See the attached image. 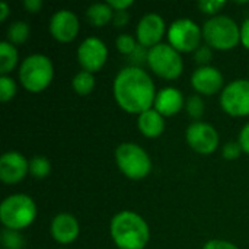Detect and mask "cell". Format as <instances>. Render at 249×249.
<instances>
[{
  "mask_svg": "<svg viewBox=\"0 0 249 249\" xmlns=\"http://www.w3.org/2000/svg\"><path fill=\"white\" fill-rule=\"evenodd\" d=\"M137 127L140 133L149 139L159 137L165 130V120L163 115H160L155 108H150L139 115Z\"/></svg>",
  "mask_w": 249,
  "mask_h": 249,
  "instance_id": "ac0fdd59",
  "label": "cell"
},
{
  "mask_svg": "<svg viewBox=\"0 0 249 249\" xmlns=\"http://www.w3.org/2000/svg\"><path fill=\"white\" fill-rule=\"evenodd\" d=\"M115 162L120 171L130 179L146 178L152 171V160L146 150L134 143H123L115 150Z\"/></svg>",
  "mask_w": 249,
  "mask_h": 249,
  "instance_id": "8992f818",
  "label": "cell"
},
{
  "mask_svg": "<svg viewBox=\"0 0 249 249\" xmlns=\"http://www.w3.org/2000/svg\"><path fill=\"white\" fill-rule=\"evenodd\" d=\"M191 85L197 93L214 95L223 88V74L213 66L198 67L191 76Z\"/></svg>",
  "mask_w": 249,
  "mask_h": 249,
  "instance_id": "9a60e30c",
  "label": "cell"
},
{
  "mask_svg": "<svg viewBox=\"0 0 249 249\" xmlns=\"http://www.w3.org/2000/svg\"><path fill=\"white\" fill-rule=\"evenodd\" d=\"M225 6H226V1H223V0H201V1H198V9L207 15H216Z\"/></svg>",
  "mask_w": 249,
  "mask_h": 249,
  "instance_id": "83f0119b",
  "label": "cell"
},
{
  "mask_svg": "<svg viewBox=\"0 0 249 249\" xmlns=\"http://www.w3.org/2000/svg\"><path fill=\"white\" fill-rule=\"evenodd\" d=\"M241 42L245 48L249 50V18L244 20L241 26Z\"/></svg>",
  "mask_w": 249,
  "mask_h": 249,
  "instance_id": "d590c367",
  "label": "cell"
},
{
  "mask_svg": "<svg viewBox=\"0 0 249 249\" xmlns=\"http://www.w3.org/2000/svg\"><path fill=\"white\" fill-rule=\"evenodd\" d=\"M86 18L93 26H105L114 18V10L108 3H95L90 4L86 10Z\"/></svg>",
  "mask_w": 249,
  "mask_h": 249,
  "instance_id": "d6986e66",
  "label": "cell"
},
{
  "mask_svg": "<svg viewBox=\"0 0 249 249\" xmlns=\"http://www.w3.org/2000/svg\"><path fill=\"white\" fill-rule=\"evenodd\" d=\"M115 45H117V50L121 53V54H124V55H131L133 54V51L137 48V41L131 36V35H128V34H123V35H120L117 39H115Z\"/></svg>",
  "mask_w": 249,
  "mask_h": 249,
  "instance_id": "484cf974",
  "label": "cell"
},
{
  "mask_svg": "<svg viewBox=\"0 0 249 249\" xmlns=\"http://www.w3.org/2000/svg\"><path fill=\"white\" fill-rule=\"evenodd\" d=\"M79 19L77 16L67 9L58 10L53 15L50 20V32L54 39L60 42H70L79 34Z\"/></svg>",
  "mask_w": 249,
  "mask_h": 249,
  "instance_id": "4fadbf2b",
  "label": "cell"
},
{
  "mask_svg": "<svg viewBox=\"0 0 249 249\" xmlns=\"http://www.w3.org/2000/svg\"><path fill=\"white\" fill-rule=\"evenodd\" d=\"M187 112L194 120H200L204 115V101L200 95H193L187 99Z\"/></svg>",
  "mask_w": 249,
  "mask_h": 249,
  "instance_id": "d4e9b609",
  "label": "cell"
},
{
  "mask_svg": "<svg viewBox=\"0 0 249 249\" xmlns=\"http://www.w3.org/2000/svg\"><path fill=\"white\" fill-rule=\"evenodd\" d=\"M18 50L15 48L13 44L9 41H1L0 42V73L1 76H7L15 66L18 64Z\"/></svg>",
  "mask_w": 249,
  "mask_h": 249,
  "instance_id": "ffe728a7",
  "label": "cell"
},
{
  "mask_svg": "<svg viewBox=\"0 0 249 249\" xmlns=\"http://www.w3.org/2000/svg\"><path fill=\"white\" fill-rule=\"evenodd\" d=\"M79 232L80 226L77 219L69 213H60L51 222V235L58 244H71L79 236Z\"/></svg>",
  "mask_w": 249,
  "mask_h": 249,
  "instance_id": "2e32d148",
  "label": "cell"
},
{
  "mask_svg": "<svg viewBox=\"0 0 249 249\" xmlns=\"http://www.w3.org/2000/svg\"><path fill=\"white\" fill-rule=\"evenodd\" d=\"M29 172V160L19 152H6L0 158V179L4 184H18Z\"/></svg>",
  "mask_w": 249,
  "mask_h": 249,
  "instance_id": "5bb4252c",
  "label": "cell"
},
{
  "mask_svg": "<svg viewBox=\"0 0 249 249\" xmlns=\"http://www.w3.org/2000/svg\"><path fill=\"white\" fill-rule=\"evenodd\" d=\"M107 3L111 6L114 12H117V10H127L133 4V0H109Z\"/></svg>",
  "mask_w": 249,
  "mask_h": 249,
  "instance_id": "e575fe53",
  "label": "cell"
},
{
  "mask_svg": "<svg viewBox=\"0 0 249 249\" xmlns=\"http://www.w3.org/2000/svg\"><path fill=\"white\" fill-rule=\"evenodd\" d=\"M108 58L107 45L95 36L86 38L77 48V61L83 67V70L95 73L101 70Z\"/></svg>",
  "mask_w": 249,
  "mask_h": 249,
  "instance_id": "8fae6325",
  "label": "cell"
},
{
  "mask_svg": "<svg viewBox=\"0 0 249 249\" xmlns=\"http://www.w3.org/2000/svg\"><path fill=\"white\" fill-rule=\"evenodd\" d=\"M53 63L44 54L28 55L19 67V80L22 86L32 93H38L47 89L53 80Z\"/></svg>",
  "mask_w": 249,
  "mask_h": 249,
  "instance_id": "277c9868",
  "label": "cell"
},
{
  "mask_svg": "<svg viewBox=\"0 0 249 249\" xmlns=\"http://www.w3.org/2000/svg\"><path fill=\"white\" fill-rule=\"evenodd\" d=\"M23 7L31 13H38L42 7V1L41 0H25Z\"/></svg>",
  "mask_w": 249,
  "mask_h": 249,
  "instance_id": "8d00e7d4",
  "label": "cell"
},
{
  "mask_svg": "<svg viewBox=\"0 0 249 249\" xmlns=\"http://www.w3.org/2000/svg\"><path fill=\"white\" fill-rule=\"evenodd\" d=\"M203 29L187 18L177 19L171 23L168 29L169 45L174 47L178 53H194L201 42Z\"/></svg>",
  "mask_w": 249,
  "mask_h": 249,
  "instance_id": "ba28073f",
  "label": "cell"
},
{
  "mask_svg": "<svg viewBox=\"0 0 249 249\" xmlns=\"http://www.w3.org/2000/svg\"><path fill=\"white\" fill-rule=\"evenodd\" d=\"M16 95V83L9 76H0V99L1 102L10 101Z\"/></svg>",
  "mask_w": 249,
  "mask_h": 249,
  "instance_id": "4316f807",
  "label": "cell"
},
{
  "mask_svg": "<svg viewBox=\"0 0 249 249\" xmlns=\"http://www.w3.org/2000/svg\"><path fill=\"white\" fill-rule=\"evenodd\" d=\"M220 105L232 117L249 115V80L238 79L231 82L222 90Z\"/></svg>",
  "mask_w": 249,
  "mask_h": 249,
  "instance_id": "9c48e42d",
  "label": "cell"
},
{
  "mask_svg": "<svg viewBox=\"0 0 249 249\" xmlns=\"http://www.w3.org/2000/svg\"><path fill=\"white\" fill-rule=\"evenodd\" d=\"M36 217L35 201L26 194H13L0 206V220L6 229L20 231L32 225Z\"/></svg>",
  "mask_w": 249,
  "mask_h": 249,
  "instance_id": "3957f363",
  "label": "cell"
},
{
  "mask_svg": "<svg viewBox=\"0 0 249 249\" xmlns=\"http://www.w3.org/2000/svg\"><path fill=\"white\" fill-rule=\"evenodd\" d=\"M203 249H239L236 245H233L232 242H228V241H222V239H213V241H209Z\"/></svg>",
  "mask_w": 249,
  "mask_h": 249,
  "instance_id": "1f68e13d",
  "label": "cell"
},
{
  "mask_svg": "<svg viewBox=\"0 0 249 249\" xmlns=\"http://www.w3.org/2000/svg\"><path fill=\"white\" fill-rule=\"evenodd\" d=\"M130 57V61L134 64V67H140V66H143L144 63H147V57H149V50L146 48V47H143V45H137V48L133 51V54L131 55H128Z\"/></svg>",
  "mask_w": 249,
  "mask_h": 249,
  "instance_id": "f546056e",
  "label": "cell"
},
{
  "mask_svg": "<svg viewBox=\"0 0 249 249\" xmlns=\"http://www.w3.org/2000/svg\"><path fill=\"white\" fill-rule=\"evenodd\" d=\"M95 88V76L90 71L82 70L73 77V89L76 90L77 95L86 96L89 95Z\"/></svg>",
  "mask_w": 249,
  "mask_h": 249,
  "instance_id": "44dd1931",
  "label": "cell"
},
{
  "mask_svg": "<svg viewBox=\"0 0 249 249\" xmlns=\"http://www.w3.org/2000/svg\"><path fill=\"white\" fill-rule=\"evenodd\" d=\"M1 244L4 249H20L23 247V239L18 231L4 229L1 232Z\"/></svg>",
  "mask_w": 249,
  "mask_h": 249,
  "instance_id": "cb8c5ba5",
  "label": "cell"
},
{
  "mask_svg": "<svg viewBox=\"0 0 249 249\" xmlns=\"http://www.w3.org/2000/svg\"><path fill=\"white\" fill-rule=\"evenodd\" d=\"M130 20V15L127 10H117L114 12V18H112V22L117 28H121V26H125Z\"/></svg>",
  "mask_w": 249,
  "mask_h": 249,
  "instance_id": "d6a6232c",
  "label": "cell"
},
{
  "mask_svg": "<svg viewBox=\"0 0 249 249\" xmlns=\"http://www.w3.org/2000/svg\"><path fill=\"white\" fill-rule=\"evenodd\" d=\"M50 172H51V163L47 158L35 156L29 160V174L34 178H38V179L47 178Z\"/></svg>",
  "mask_w": 249,
  "mask_h": 249,
  "instance_id": "603a6c76",
  "label": "cell"
},
{
  "mask_svg": "<svg viewBox=\"0 0 249 249\" xmlns=\"http://www.w3.org/2000/svg\"><path fill=\"white\" fill-rule=\"evenodd\" d=\"M239 144H241V147H242V150L249 155V123L247 125H244V128L241 130V133H239Z\"/></svg>",
  "mask_w": 249,
  "mask_h": 249,
  "instance_id": "836d02e7",
  "label": "cell"
},
{
  "mask_svg": "<svg viewBox=\"0 0 249 249\" xmlns=\"http://www.w3.org/2000/svg\"><path fill=\"white\" fill-rule=\"evenodd\" d=\"M111 238L120 249H144L150 232L140 214L124 210L117 213L111 220Z\"/></svg>",
  "mask_w": 249,
  "mask_h": 249,
  "instance_id": "7a4b0ae2",
  "label": "cell"
},
{
  "mask_svg": "<svg viewBox=\"0 0 249 249\" xmlns=\"http://www.w3.org/2000/svg\"><path fill=\"white\" fill-rule=\"evenodd\" d=\"M29 25L22 20L13 22L7 28V41L10 44H23L29 38Z\"/></svg>",
  "mask_w": 249,
  "mask_h": 249,
  "instance_id": "7402d4cb",
  "label": "cell"
},
{
  "mask_svg": "<svg viewBox=\"0 0 249 249\" xmlns=\"http://www.w3.org/2000/svg\"><path fill=\"white\" fill-rule=\"evenodd\" d=\"M147 64L155 74L166 80H175L182 74L184 61L181 54L169 44H159L149 50Z\"/></svg>",
  "mask_w": 249,
  "mask_h": 249,
  "instance_id": "52a82bcc",
  "label": "cell"
},
{
  "mask_svg": "<svg viewBox=\"0 0 249 249\" xmlns=\"http://www.w3.org/2000/svg\"><path fill=\"white\" fill-rule=\"evenodd\" d=\"M187 143L200 155H212L219 147V134L209 123L196 121L187 128Z\"/></svg>",
  "mask_w": 249,
  "mask_h": 249,
  "instance_id": "30bf717a",
  "label": "cell"
},
{
  "mask_svg": "<svg viewBox=\"0 0 249 249\" xmlns=\"http://www.w3.org/2000/svg\"><path fill=\"white\" fill-rule=\"evenodd\" d=\"M212 57H213V51H212V47H209L207 44L206 45H200L194 51V60L198 64H201V67L209 66V63L212 61Z\"/></svg>",
  "mask_w": 249,
  "mask_h": 249,
  "instance_id": "f1b7e54d",
  "label": "cell"
},
{
  "mask_svg": "<svg viewBox=\"0 0 249 249\" xmlns=\"http://www.w3.org/2000/svg\"><path fill=\"white\" fill-rule=\"evenodd\" d=\"M203 38L214 50L228 51L241 42V28L236 22L225 15L210 18L203 26Z\"/></svg>",
  "mask_w": 249,
  "mask_h": 249,
  "instance_id": "5b68a950",
  "label": "cell"
},
{
  "mask_svg": "<svg viewBox=\"0 0 249 249\" xmlns=\"http://www.w3.org/2000/svg\"><path fill=\"white\" fill-rule=\"evenodd\" d=\"M242 147L239 144V142H229L223 146V156L225 159L228 160H233V159H238L239 155L242 153Z\"/></svg>",
  "mask_w": 249,
  "mask_h": 249,
  "instance_id": "4dcf8cb0",
  "label": "cell"
},
{
  "mask_svg": "<svg viewBox=\"0 0 249 249\" xmlns=\"http://www.w3.org/2000/svg\"><path fill=\"white\" fill-rule=\"evenodd\" d=\"M9 6L6 3H0V22H4L9 16Z\"/></svg>",
  "mask_w": 249,
  "mask_h": 249,
  "instance_id": "74e56055",
  "label": "cell"
},
{
  "mask_svg": "<svg viewBox=\"0 0 249 249\" xmlns=\"http://www.w3.org/2000/svg\"><path fill=\"white\" fill-rule=\"evenodd\" d=\"M165 34V20L158 13H147L144 15L136 29L137 42L143 47H156L160 44V39Z\"/></svg>",
  "mask_w": 249,
  "mask_h": 249,
  "instance_id": "7c38bea8",
  "label": "cell"
},
{
  "mask_svg": "<svg viewBox=\"0 0 249 249\" xmlns=\"http://www.w3.org/2000/svg\"><path fill=\"white\" fill-rule=\"evenodd\" d=\"M112 92L117 104L130 114H142L152 108L156 89L152 77L142 67H125L114 79Z\"/></svg>",
  "mask_w": 249,
  "mask_h": 249,
  "instance_id": "6da1fadb",
  "label": "cell"
},
{
  "mask_svg": "<svg viewBox=\"0 0 249 249\" xmlns=\"http://www.w3.org/2000/svg\"><path fill=\"white\" fill-rule=\"evenodd\" d=\"M155 109L163 115L171 117L178 114L184 107V95L177 88H163L156 93L155 99Z\"/></svg>",
  "mask_w": 249,
  "mask_h": 249,
  "instance_id": "e0dca14e",
  "label": "cell"
}]
</instances>
